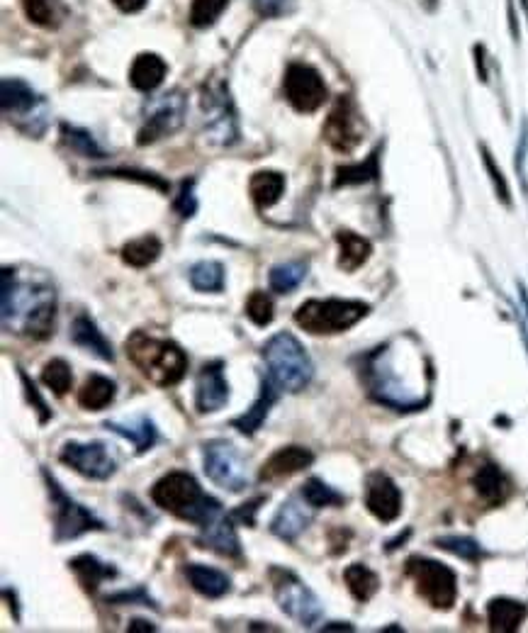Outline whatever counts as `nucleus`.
<instances>
[{
  "label": "nucleus",
  "instance_id": "48",
  "mask_svg": "<svg viewBox=\"0 0 528 633\" xmlns=\"http://www.w3.org/2000/svg\"><path fill=\"white\" fill-rule=\"evenodd\" d=\"M20 380H22V388H25V395H27V400H30L32 410L39 412V424H47L49 419H52V412H49L47 402H44L42 395L37 392L35 383L30 380V375L22 371V368H20Z\"/></svg>",
  "mask_w": 528,
  "mask_h": 633
},
{
  "label": "nucleus",
  "instance_id": "9",
  "mask_svg": "<svg viewBox=\"0 0 528 633\" xmlns=\"http://www.w3.org/2000/svg\"><path fill=\"white\" fill-rule=\"evenodd\" d=\"M44 483L49 487V497H52L54 507V541L64 543L73 541L78 536L88 534V531H103L105 524L88 507L78 504L73 497L66 495V490L56 483V478L47 468L42 470Z\"/></svg>",
  "mask_w": 528,
  "mask_h": 633
},
{
  "label": "nucleus",
  "instance_id": "46",
  "mask_svg": "<svg viewBox=\"0 0 528 633\" xmlns=\"http://www.w3.org/2000/svg\"><path fill=\"white\" fill-rule=\"evenodd\" d=\"M95 176H112V178H127V181H139L144 186H151L161 193H166L168 183L161 181L156 173H144V171H127V168H112V171H98Z\"/></svg>",
  "mask_w": 528,
  "mask_h": 633
},
{
  "label": "nucleus",
  "instance_id": "55",
  "mask_svg": "<svg viewBox=\"0 0 528 633\" xmlns=\"http://www.w3.org/2000/svg\"><path fill=\"white\" fill-rule=\"evenodd\" d=\"M519 300H521V315H524V327L528 329V293L524 285H519Z\"/></svg>",
  "mask_w": 528,
  "mask_h": 633
},
{
  "label": "nucleus",
  "instance_id": "12",
  "mask_svg": "<svg viewBox=\"0 0 528 633\" xmlns=\"http://www.w3.org/2000/svg\"><path fill=\"white\" fill-rule=\"evenodd\" d=\"M283 91L297 112H317L327 103V83L310 64H290L283 78Z\"/></svg>",
  "mask_w": 528,
  "mask_h": 633
},
{
  "label": "nucleus",
  "instance_id": "16",
  "mask_svg": "<svg viewBox=\"0 0 528 633\" xmlns=\"http://www.w3.org/2000/svg\"><path fill=\"white\" fill-rule=\"evenodd\" d=\"M324 139L341 154H351L361 144V117L348 95H341L331 108L327 125H324Z\"/></svg>",
  "mask_w": 528,
  "mask_h": 633
},
{
  "label": "nucleus",
  "instance_id": "53",
  "mask_svg": "<svg viewBox=\"0 0 528 633\" xmlns=\"http://www.w3.org/2000/svg\"><path fill=\"white\" fill-rule=\"evenodd\" d=\"M475 56H477V74H480V81H487V71H485V47L477 44L475 47Z\"/></svg>",
  "mask_w": 528,
  "mask_h": 633
},
{
  "label": "nucleus",
  "instance_id": "15",
  "mask_svg": "<svg viewBox=\"0 0 528 633\" xmlns=\"http://www.w3.org/2000/svg\"><path fill=\"white\" fill-rule=\"evenodd\" d=\"M205 98H202V108H205V125L207 134L212 142L217 144H234L239 137L237 130V115H234V105L229 100L227 88L222 83L217 86H205Z\"/></svg>",
  "mask_w": 528,
  "mask_h": 633
},
{
  "label": "nucleus",
  "instance_id": "23",
  "mask_svg": "<svg viewBox=\"0 0 528 633\" xmlns=\"http://www.w3.org/2000/svg\"><path fill=\"white\" fill-rule=\"evenodd\" d=\"M200 543L210 551L219 553V556L227 558H239L241 556V541L237 536V529L229 522L227 517H217L215 522H210L207 526H202V536Z\"/></svg>",
  "mask_w": 528,
  "mask_h": 633
},
{
  "label": "nucleus",
  "instance_id": "28",
  "mask_svg": "<svg viewBox=\"0 0 528 633\" xmlns=\"http://www.w3.org/2000/svg\"><path fill=\"white\" fill-rule=\"evenodd\" d=\"M115 392H117L115 380L105 378V375H100V373H93L91 378L83 383V388L78 390V405L88 412H100L112 405Z\"/></svg>",
  "mask_w": 528,
  "mask_h": 633
},
{
  "label": "nucleus",
  "instance_id": "6",
  "mask_svg": "<svg viewBox=\"0 0 528 633\" xmlns=\"http://www.w3.org/2000/svg\"><path fill=\"white\" fill-rule=\"evenodd\" d=\"M370 305L363 300H307L297 307L295 324L310 334H341L356 327L363 317H368Z\"/></svg>",
  "mask_w": 528,
  "mask_h": 633
},
{
  "label": "nucleus",
  "instance_id": "44",
  "mask_svg": "<svg viewBox=\"0 0 528 633\" xmlns=\"http://www.w3.org/2000/svg\"><path fill=\"white\" fill-rule=\"evenodd\" d=\"M229 0H193L190 8V22L193 27H210L219 20V15L227 10Z\"/></svg>",
  "mask_w": 528,
  "mask_h": 633
},
{
  "label": "nucleus",
  "instance_id": "14",
  "mask_svg": "<svg viewBox=\"0 0 528 633\" xmlns=\"http://www.w3.org/2000/svg\"><path fill=\"white\" fill-rule=\"evenodd\" d=\"M61 463L71 466L76 473H81L83 478L91 480H108L115 475V458L110 456L108 446L100 444V441H91V444H78V441H69L64 444L59 453Z\"/></svg>",
  "mask_w": 528,
  "mask_h": 633
},
{
  "label": "nucleus",
  "instance_id": "26",
  "mask_svg": "<svg viewBox=\"0 0 528 633\" xmlns=\"http://www.w3.org/2000/svg\"><path fill=\"white\" fill-rule=\"evenodd\" d=\"M185 578H188L190 587H193L195 592H200V595L207 599H219L232 590V580H229L222 570L210 568V565L190 563L188 568H185Z\"/></svg>",
  "mask_w": 528,
  "mask_h": 633
},
{
  "label": "nucleus",
  "instance_id": "3",
  "mask_svg": "<svg viewBox=\"0 0 528 633\" xmlns=\"http://www.w3.org/2000/svg\"><path fill=\"white\" fill-rule=\"evenodd\" d=\"M151 500L156 507L166 509L183 522L198 524L200 529L217 517H222V504L207 492H202L198 480L185 470H171L151 487Z\"/></svg>",
  "mask_w": 528,
  "mask_h": 633
},
{
  "label": "nucleus",
  "instance_id": "32",
  "mask_svg": "<svg viewBox=\"0 0 528 633\" xmlns=\"http://www.w3.org/2000/svg\"><path fill=\"white\" fill-rule=\"evenodd\" d=\"M69 565H71L73 573H76L78 582H81V585L86 587V590H91V592L98 590V585L103 580L115 578V575H117V570L112 568V565L103 563V560H98L95 556H91V553H83V556L73 558Z\"/></svg>",
  "mask_w": 528,
  "mask_h": 633
},
{
  "label": "nucleus",
  "instance_id": "51",
  "mask_svg": "<svg viewBox=\"0 0 528 633\" xmlns=\"http://www.w3.org/2000/svg\"><path fill=\"white\" fill-rule=\"evenodd\" d=\"M254 5L258 13L266 15V18H275L285 10V0H254Z\"/></svg>",
  "mask_w": 528,
  "mask_h": 633
},
{
  "label": "nucleus",
  "instance_id": "19",
  "mask_svg": "<svg viewBox=\"0 0 528 633\" xmlns=\"http://www.w3.org/2000/svg\"><path fill=\"white\" fill-rule=\"evenodd\" d=\"M314 463V453L305 446H285L278 448L261 468V480L273 483V480L290 478V475L302 473Z\"/></svg>",
  "mask_w": 528,
  "mask_h": 633
},
{
  "label": "nucleus",
  "instance_id": "41",
  "mask_svg": "<svg viewBox=\"0 0 528 633\" xmlns=\"http://www.w3.org/2000/svg\"><path fill=\"white\" fill-rule=\"evenodd\" d=\"M61 134H64V142L69 144L71 151H76V154L86 156V159H103L105 156L91 132L78 130V127H71V125H61Z\"/></svg>",
  "mask_w": 528,
  "mask_h": 633
},
{
  "label": "nucleus",
  "instance_id": "10",
  "mask_svg": "<svg viewBox=\"0 0 528 633\" xmlns=\"http://www.w3.org/2000/svg\"><path fill=\"white\" fill-rule=\"evenodd\" d=\"M409 578L417 582V592L431 607L451 609L458 597V578L448 565L431 558H409Z\"/></svg>",
  "mask_w": 528,
  "mask_h": 633
},
{
  "label": "nucleus",
  "instance_id": "20",
  "mask_svg": "<svg viewBox=\"0 0 528 633\" xmlns=\"http://www.w3.org/2000/svg\"><path fill=\"white\" fill-rule=\"evenodd\" d=\"M310 509H312L310 502H307L302 495L290 497L288 502H283V507L278 509V514H275L271 522L273 536H278L280 541H288V543L295 541L312 522Z\"/></svg>",
  "mask_w": 528,
  "mask_h": 633
},
{
  "label": "nucleus",
  "instance_id": "24",
  "mask_svg": "<svg viewBox=\"0 0 528 633\" xmlns=\"http://www.w3.org/2000/svg\"><path fill=\"white\" fill-rule=\"evenodd\" d=\"M71 341L81 349L91 351L100 358V361H115V351H112V344L105 339V334L100 332L98 324L93 322L88 315H78L71 324Z\"/></svg>",
  "mask_w": 528,
  "mask_h": 633
},
{
  "label": "nucleus",
  "instance_id": "58",
  "mask_svg": "<svg viewBox=\"0 0 528 633\" xmlns=\"http://www.w3.org/2000/svg\"><path fill=\"white\" fill-rule=\"evenodd\" d=\"M3 595H5V597H10V590H8V587H5V592H3ZM13 602H15V595H13ZM10 609H13V614H15V619H18V621H20V612H18V604H10Z\"/></svg>",
  "mask_w": 528,
  "mask_h": 633
},
{
  "label": "nucleus",
  "instance_id": "7",
  "mask_svg": "<svg viewBox=\"0 0 528 633\" xmlns=\"http://www.w3.org/2000/svg\"><path fill=\"white\" fill-rule=\"evenodd\" d=\"M271 585L278 607L290 616L295 624L312 629L322 621L324 607L319 597L288 568H271Z\"/></svg>",
  "mask_w": 528,
  "mask_h": 633
},
{
  "label": "nucleus",
  "instance_id": "38",
  "mask_svg": "<svg viewBox=\"0 0 528 633\" xmlns=\"http://www.w3.org/2000/svg\"><path fill=\"white\" fill-rule=\"evenodd\" d=\"M22 10H25L27 20L39 27H56L64 15L61 0H22Z\"/></svg>",
  "mask_w": 528,
  "mask_h": 633
},
{
  "label": "nucleus",
  "instance_id": "21",
  "mask_svg": "<svg viewBox=\"0 0 528 633\" xmlns=\"http://www.w3.org/2000/svg\"><path fill=\"white\" fill-rule=\"evenodd\" d=\"M105 429L127 439L129 444L137 448V453L151 451L156 441H159V429L146 414H134L129 419H110V422H105Z\"/></svg>",
  "mask_w": 528,
  "mask_h": 633
},
{
  "label": "nucleus",
  "instance_id": "27",
  "mask_svg": "<svg viewBox=\"0 0 528 633\" xmlns=\"http://www.w3.org/2000/svg\"><path fill=\"white\" fill-rule=\"evenodd\" d=\"M528 609L526 604L516 602V599L497 597L487 604V621H490V629L499 633H514L524 624Z\"/></svg>",
  "mask_w": 528,
  "mask_h": 633
},
{
  "label": "nucleus",
  "instance_id": "1",
  "mask_svg": "<svg viewBox=\"0 0 528 633\" xmlns=\"http://www.w3.org/2000/svg\"><path fill=\"white\" fill-rule=\"evenodd\" d=\"M363 380L375 402L414 412L429 405L434 371L417 336L402 334L365 356Z\"/></svg>",
  "mask_w": 528,
  "mask_h": 633
},
{
  "label": "nucleus",
  "instance_id": "30",
  "mask_svg": "<svg viewBox=\"0 0 528 633\" xmlns=\"http://www.w3.org/2000/svg\"><path fill=\"white\" fill-rule=\"evenodd\" d=\"M473 485L477 490V495L482 497L490 507H497V504H502L504 500H507L509 495V483L507 478H504V473L499 470L497 466H482L480 470L475 473L473 478Z\"/></svg>",
  "mask_w": 528,
  "mask_h": 633
},
{
  "label": "nucleus",
  "instance_id": "40",
  "mask_svg": "<svg viewBox=\"0 0 528 633\" xmlns=\"http://www.w3.org/2000/svg\"><path fill=\"white\" fill-rule=\"evenodd\" d=\"M42 383L47 385L49 390H54V395H66V392L71 390V383H73L71 366L64 361V358H52V361L44 366Z\"/></svg>",
  "mask_w": 528,
  "mask_h": 633
},
{
  "label": "nucleus",
  "instance_id": "54",
  "mask_svg": "<svg viewBox=\"0 0 528 633\" xmlns=\"http://www.w3.org/2000/svg\"><path fill=\"white\" fill-rule=\"evenodd\" d=\"M127 631H156V626L151 624V621H144V619H134L132 624L127 626Z\"/></svg>",
  "mask_w": 528,
  "mask_h": 633
},
{
  "label": "nucleus",
  "instance_id": "25",
  "mask_svg": "<svg viewBox=\"0 0 528 633\" xmlns=\"http://www.w3.org/2000/svg\"><path fill=\"white\" fill-rule=\"evenodd\" d=\"M168 74V66L166 61L161 59L159 54H151L144 52L134 59L132 69H129V83H132L137 91L151 93L164 83V78Z\"/></svg>",
  "mask_w": 528,
  "mask_h": 633
},
{
  "label": "nucleus",
  "instance_id": "4",
  "mask_svg": "<svg viewBox=\"0 0 528 633\" xmlns=\"http://www.w3.org/2000/svg\"><path fill=\"white\" fill-rule=\"evenodd\" d=\"M129 361L142 371L144 378L159 388L178 385L188 373V356L176 341L156 339L144 332H134L125 344Z\"/></svg>",
  "mask_w": 528,
  "mask_h": 633
},
{
  "label": "nucleus",
  "instance_id": "43",
  "mask_svg": "<svg viewBox=\"0 0 528 633\" xmlns=\"http://www.w3.org/2000/svg\"><path fill=\"white\" fill-rule=\"evenodd\" d=\"M246 317L256 324V327H268L275 317V307L271 295L263 290H254L246 300Z\"/></svg>",
  "mask_w": 528,
  "mask_h": 633
},
{
  "label": "nucleus",
  "instance_id": "33",
  "mask_svg": "<svg viewBox=\"0 0 528 633\" xmlns=\"http://www.w3.org/2000/svg\"><path fill=\"white\" fill-rule=\"evenodd\" d=\"M161 251H164L161 239L154 237V234H146V237L132 239V242L122 246V261L132 268H146L159 259Z\"/></svg>",
  "mask_w": 528,
  "mask_h": 633
},
{
  "label": "nucleus",
  "instance_id": "35",
  "mask_svg": "<svg viewBox=\"0 0 528 633\" xmlns=\"http://www.w3.org/2000/svg\"><path fill=\"white\" fill-rule=\"evenodd\" d=\"M307 278V263L305 261H288L278 263L271 268V290L278 295H290L292 290H297L302 285V280Z\"/></svg>",
  "mask_w": 528,
  "mask_h": 633
},
{
  "label": "nucleus",
  "instance_id": "52",
  "mask_svg": "<svg viewBox=\"0 0 528 633\" xmlns=\"http://www.w3.org/2000/svg\"><path fill=\"white\" fill-rule=\"evenodd\" d=\"M112 3H115L122 13H139L146 5V0H112Z\"/></svg>",
  "mask_w": 528,
  "mask_h": 633
},
{
  "label": "nucleus",
  "instance_id": "13",
  "mask_svg": "<svg viewBox=\"0 0 528 633\" xmlns=\"http://www.w3.org/2000/svg\"><path fill=\"white\" fill-rule=\"evenodd\" d=\"M185 117V98L181 91H171L161 98H156L154 103L149 105V112L144 117V125L139 130L137 142L146 147V144H154L159 139L171 137L178 127L183 125Z\"/></svg>",
  "mask_w": 528,
  "mask_h": 633
},
{
  "label": "nucleus",
  "instance_id": "22",
  "mask_svg": "<svg viewBox=\"0 0 528 633\" xmlns=\"http://www.w3.org/2000/svg\"><path fill=\"white\" fill-rule=\"evenodd\" d=\"M280 397V388L273 383L271 378H263L261 380V392H258L256 402L251 405V410H246L241 417L232 419V427L239 429L241 434L246 436H254L258 429L263 427V422L268 419V414H271V407L278 402Z\"/></svg>",
  "mask_w": 528,
  "mask_h": 633
},
{
  "label": "nucleus",
  "instance_id": "2",
  "mask_svg": "<svg viewBox=\"0 0 528 633\" xmlns=\"http://www.w3.org/2000/svg\"><path fill=\"white\" fill-rule=\"evenodd\" d=\"M0 283V317L5 332L27 339H47L56 315L54 283L47 273L32 268H3Z\"/></svg>",
  "mask_w": 528,
  "mask_h": 633
},
{
  "label": "nucleus",
  "instance_id": "8",
  "mask_svg": "<svg viewBox=\"0 0 528 633\" xmlns=\"http://www.w3.org/2000/svg\"><path fill=\"white\" fill-rule=\"evenodd\" d=\"M0 103H3V115L15 122L22 132L39 137L47 127V103L22 78H3Z\"/></svg>",
  "mask_w": 528,
  "mask_h": 633
},
{
  "label": "nucleus",
  "instance_id": "39",
  "mask_svg": "<svg viewBox=\"0 0 528 633\" xmlns=\"http://www.w3.org/2000/svg\"><path fill=\"white\" fill-rule=\"evenodd\" d=\"M302 497L310 502L312 509H322V507H339V504L346 502V497L341 492H336L334 487L324 483L322 478H310L305 485H302Z\"/></svg>",
  "mask_w": 528,
  "mask_h": 633
},
{
  "label": "nucleus",
  "instance_id": "59",
  "mask_svg": "<svg viewBox=\"0 0 528 633\" xmlns=\"http://www.w3.org/2000/svg\"><path fill=\"white\" fill-rule=\"evenodd\" d=\"M521 5H524V13H526V18H528V0H521Z\"/></svg>",
  "mask_w": 528,
  "mask_h": 633
},
{
  "label": "nucleus",
  "instance_id": "5",
  "mask_svg": "<svg viewBox=\"0 0 528 633\" xmlns=\"http://www.w3.org/2000/svg\"><path fill=\"white\" fill-rule=\"evenodd\" d=\"M263 361L268 366V378L278 385L280 392H302L314 378L310 354L290 332H278L266 341Z\"/></svg>",
  "mask_w": 528,
  "mask_h": 633
},
{
  "label": "nucleus",
  "instance_id": "50",
  "mask_svg": "<svg viewBox=\"0 0 528 633\" xmlns=\"http://www.w3.org/2000/svg\"><path fill=\"white\" fill-rule=\"evenodd\" d=\"M263 502H266V497H256L254 502L241 504V507L237 509V512H234V517L241 519V522H244V524L254 526V524H256V517H254V514L258 512V504H263Z\"/></svg>",
  "mask_w": 528,
  "mask_h": 633
},
{
  "label": "nucleus",
  "instance_id": "49",
  "mask_svg": "<svg viewBox=\"0 0 528 633\" xmlns=\"http://www.w3.org/2000/svg\"><path fill=\"white\" fill-rule=\"evenodd\" d=\"M108 602H122V604H132V602H139L142 607H154L159 609V604L154 602L149 595L144 592V587H137V590H125V592H117V595H110Z\"/></svg>",
  "mask_w": 528,
  "mask_h": 633
},
{
  "label": "nucleus",
  "instance_id": "42",
  "mask_svg": "<svg viewBox=\"0 0 528 633\" xmlns=\"http://www.w3.org/2000/svg\"><path fill=\"white\" fill-rule=\"evenodd\" d=\"M436 546L463 560H480L485 556V548L470 536H441V539H436Z\"/></svg>",
  "mask_w": 528,
  "mask_h": 633
},
{
  "label": "nucleus",
  "instance_id": "11",
  "mask_svg": "<svg viewBox=\"0 0 528 633\" xmlns=\"http://www.w3.org/2000/svg\"><path fill=\"white\" fill-rule=\"evenodd\" d=\"M202 463L205 475L212 483L229 492H241L249 487V470L232 441L215 439L202 446Z\"/></svg>",
  "mask_w": 528,
  "mask_h": 633
},
{
  "label": "nucleus",
  "instance_id": "29",
  "mask_svg": "<svg viewBox=\"0 0 528 633\" xmlns=\"http://www.w3.org/2000/svg\"><path fill=\"white\" fill-rule=\"evenodd\" d=\"M336 242H339V266L348 273L358 271L370 259V251H373L368 239L356 232H348V229L336 234Z\"/></svg>",
  "mask_w": 528,
  "mask_h": 633
},
{
  "label": "nucleus",
  "instance_id": "56",
  "mask_svg": "<svg viewBox=\"0 0 528 633\" xmlns=\"http://www.w3.org/2000/svg\"><path fill=\"white\" fill-rule=\"evenodd\" d=\"M507 13H509V27H511V37L519 39V22H516V13H514V3L507 5Z\"/></svg>",
  "mask_w": 528,
  "mask_h": 633
},
{
  "label": "nucleus",
  "instance_id": "34",
  "mask_svg": "<svg viewBox=\"0 0 528 633\" xmlns=\"http://www.w3.org/2000/svg\"><path fill=\"white\" fill-rule=\"evenodd\" d=\"M344 580L348 585V592H351L353 599H358V602H368V599H373V595L380 587L378 575H375L373 570L363 563L348 565V568L344 570Z\"/></svg>",
  "mask_w": 528,
  "mask_h": 633
},
{
  "label": "nucleus",
  "instance_id": "37",
  "mask_svg": "<svg viewBox=\"0 0 528 633\" xmlns=\"http://www.w3.org/2000/svg\"><path fill=\"white\" fill-rule=\"evenodd\" d=\"M380 168H378V151L370 154L368 159L361 161V164H348L336 168V181L334 188L341 186H358V183H368L373 178H378Z\"/></svg>",
  "mask_w": 528,
  "mask_h": 633
},
{
  "label": "nucleus",
  "instance_id": "47",
  "mask_svg": "<svg viewBox=\"0 0 528 633\" xmlns=\"http://www.w3.org/2000/svg\"><path fill=\"white\" fill-rule=\"evenodd\" d=\"M173 207H176L178 215L183 217V220H190V217L198 212V198H195V181L190 178V181H183L181 186V193H178L176 203H173Z\"/></svg>",
  "mask_w": 528,
  "mask_h": 633
},
{
  "label": "nucleus",
  "instance_id": "36",
  "mask_svg": "<svg viewBox=\"0 0 528 633\" xmlns=\"http://www.w3.org/2000/svg\"><path fill=\"white\" fill-rule=\"evenodd\" d=\"M190 285L198 293H222L224 266L219 261H198L190 268Z\"/></svg>",
  "mask_w": 528,
  "mask_h": 633
},
{
  "label": "nucleus",
  "instance_id": "18",
  "mask_svg": "<svg viewBox=\"0 0 528 633\" xmlns=\"http://www.w3.org/2000/svg\"><path fill=\"white\" fill-rule=\"evenodd\" d=\"M229 402V383L224 378V363L212 361L202 366L195 385V407L200 414L219 412Z\"/></svg>",
  "mask_w": 528,
  "mask_h": 633
},
{
  "label": "nucleus",
  "instance_id": "17",
  "mask_svg": "<svg viewBox=\"0 0 528 633\" xmlns=\"http://www.w3.org/2000/svg\"><path fill=\"white\" fill-rule=\"evenodd\" d=\"M365 507L378 522L392 524L402 514V492L385 473H370L365 480Z\"/></svg>",
  "mask_w": 528,
  "mask_h": 633
},
{
  "label": "nucleus",
  "instance_id": "45",
  "mask_svg": "<svg viewBox=\"0 0 528 633\" xmlns=\"http://www.w3.org/2000/svg\"><path fill=\"white\" fill-rule=\"evenodd\" d=\"M480 151H482V164H485V171L490 173V181H492V186H494V193H497V198L502 200L504 205L511 207V190H509L507 178H504L502 168L497 166V161H494V156H492L490 149L480 147Z\"/></svg>",
  "mask_w": 528,
  "mask_h": 633
},
{
  "label": "nucleus",
  "instance_id": "31",
  "mask_svg": "<svg viewBox=\"0 0 528 633\" xmlns=\"http://www.w3.org/2000/svg\"><path fill=\"white\" fill-rule=\"evenodd\" d=\"M249 193L261 210L273 207L280 200V195L285 193V176L278 171H258L251 178Z\"/></svg>",
  "mask_w": 528,
  "mask_h": 633
},
{
  "label": "nucleus",
  "instance_id": "57",
  "mask_svg": "<svg viewBox=\"0 0 528 633\" xmlns=\"http://www.w3.org/2000/svg\"><path fill=\"white\" fill-rule=\"evenodd\" d=\"M324 631H353V626H351V624H341V621H336V624L324 626Z\"/></svg>",
  "mask_w": 528,
  "mask_h": 633
}]
</instances>
